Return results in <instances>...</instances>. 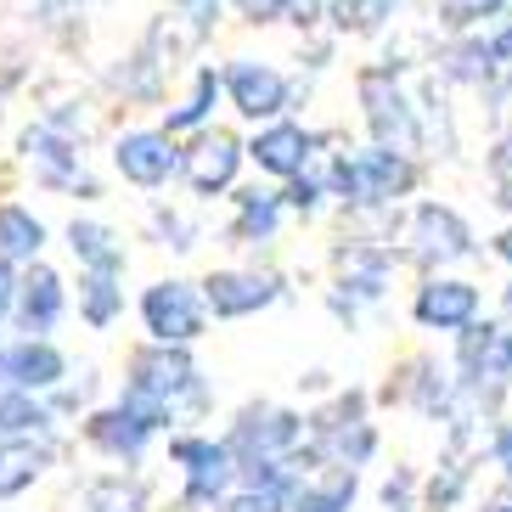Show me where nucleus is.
<instances>
[{
	"label": "nucleus",
	"instance_id": "obj_5",
	"mask_svg": "<svg viewBox=\"0 0 512 512\" xmlns=\"http://www.w3.org/2000/svg\"><path fill=\"white\" fill-rule=\"evenodd\" d=\"M124 389L164 400L175 417H203L214 406V389H209V377H203V366L192 361V349H175V344H141L130 355Z\"/></svg>",
	"mask_w": 512,
	"mask_h": 512
},
{
	"label": "nucleus",
	"instance_id": "obj_12",
	"mask_svg": "<svg viewBox=\"0 0 512 512\" xmlns=\"http://www.w3.org/2000/svg\"><path fill=\"white\" fill-rule=\"evenodd\" d=\"M226 107L237 113L242 124H276L287 119V107H293V79L265 57H231L226 68Z\"/></svg>",
	"mask_w": 512,
	"mask_h": 512
},
{
	"label": "nucleus",
	"instance_id": "obj_44",
	"mask_svg": "<svg viewBox=\"0 0 512 512\" xmlns=\"http://www.w3.org/2000/svg\"><path fill=\"white\" fill-rule=\"evenodd\" d=\"M490 254H496L501 265H507V271H512V214H507V226H501L496 237H490Z\"/></svg>",
	"mask_w": 512,
	"mask_h": 512
},
{
	"label": "nucleus",
	"instance_id": "obj_22",
	"mask_svg": "<svg viewBox=\"0 0 512 512\" xmlns=\"http://www.w3.org/2000/svg\"><path fill=\"white\" fill-rule=\"evenodd\" d=\"M68 377V355L51 338H17L6 344V383L23 394H51Z\"/></svg>",
	"mask_w": 512,
	"mask_h": 512
},
{
	"label": "nucleus",
	"instance_id": "obj_4",
	"mask_svg": "<svg viewBox=\"0 0 512 512\" xmlns=\"http://www.w3.org/2000/svg\"><path fill=\"white\" fill-rule=\"evenodd\" d=\"M355 102H361L366 141L411 152V158L422 152V107L406 91V74L394 62H366L361 74H355Z\"/></svg>",
	"mask_w": 512,
	"mask_h": 512
},
{
	"label": "nucleus",
	"instance_id": "obj_29",
	"mask_svg": "<svg viewBox=\"0 0 512 512\" xmlns=\"http://www.w3.org/2000/svg\"><path fill=\"white\" fill-rule=\"evenodd\" d=\"M40 248H46V220L23 203H0V259L40 265Z\"/></svg>",
	"mask_w": 512,
	"mask_h": 512
},
{
	"label": "nucleus",
	"instance_id": "obj_46",
	"mask_svg": "<svg viewBox=\"0 0 512 512\" xmlns=\"http://www.w3.org/2000/svg\"><path fill=\"white\" fill-rule=\"evenodd\" d=\"M490 96H507V102H512V74H501V85H496Z\"/></svg>",
	"mask_w": 512,
	"mask_h": 512
},
{
	"label": "nucleus",
	"instance_id": "obj_13",
	"mask_svg": "<svg viewBox=\"0 0 512 512\" xmlns=\"http://www.w3.org/2000/svg\"><path fill=\"white\" fill-rule=\"evenodd\" d=\"M321 147H327L321 130H310L299 119H276V124H259L254 136H248V164L271 186H293L304 169L321 164Z\"/></svg>",
	"mask_w": 512,
	"mask_h": 512
},
{
	"label": "nucleus",
	"instance_id": "obj_19",
	"mask_svg": "<svg viewBox=\"0 0 512 512\" xmlns=\"http://www.w3.org/2000/svg\"><path fill=\"white\" fill-rule=\"evenodd\" d=\"M287 192L282 186H242L237 197H231V226L226 237L237 242V248H271L276 237H282L287 226Z\"/></svg>",
	"mask_w": 512,
	"mask_h": 512
},
{
	"label": "nucleus",
	"instance_id": "obj_6",
	"mask_svg": "<svg viewBox=\"0 0 512 512\" xmlns=\"http://www.w3.org/2000/svg\"><path fill=\"white\" fill-rule=\"evenodd\" d=\"M456 383L473 406L496 411L512 394V321L484 316L479 327H467L456 338V361H451Z\"/></svg>",
	"mask_w": 512,
	"mask_h": 512
},
{
	"label": "nucleus",
	"instance_id": "obj_15",
	"mask_svg": "<svg viewBox=\"0 0 512 512\" xmlns=\"http://www.w3.org/2000/svg\"><path fill=\"white\" fill-rule=\"evenodd\" d=\"M242 169H248V141L231 136V130H220V124L203 130V136H192V141H186V152H181V181H186V192H192V197H226V192H237Z\"/></svg>",
	"mask_w": 512,
	"mask_h": 512
},
{
	"label": "nucleus",
	"instance_id": "obj_41",
	"mask_svg": "<svg viewBox=\"0 0 512 512\" xmlns=\"http://www.w3.org/2000/svg\"><path fill=\"white\" fill-rule=\"evenodd\" d=\"M484 456H490V467L501 473V484L512 490V422H501L496 434H490V445H484Z\"/></svg>",
	"mask_w": 512,
	"mask_h": 512
},
{
	"label": "nucleus",
	"instance_id": "obj_7",
	"mask_svg": "<svg viewBox=\"0 0 512 512\" xmlns=\"http://www.w3.org/2000/svg\"><path fill=\"white\" fill-rule=\"evenodd\" d=\"M394 248L389 242H372V237H344L332 248V316L338 321H355L366 304H383L389 299V282H394Z\"/></svg>",
	"mask_w": 512,
	"mask_h": 512
},
{
	"label": "nucleus",
	"instance_id": "obj_3",
	"mask_svg": "<svg viewBox=\"0 0 512 512\" xmlns=\"http://www.w3.org/2000/svg\"><path fill=\"white\" fill-rule=\"evenodd\" d=\"M310 462L316 467H355L361 473L377 451H383V434L372 422V394L366 389H338L327 406L310 411Z\"/></svg>",
	"mask_w": 512,
	"mask_h": 512
},
{
	"label": "nucleus",
	"instance_id": "obj_11",
	"mask_svg": "<svg viewBox=\"0 0 512 512\" xmlns=\"http://www.w3.org/2000/svg\"><path fill=\"white\" fill-rule=\"evenodd\" d=\"M411 321L417 332H434V338H462L467 327H479L484 321V293L473 276H422L411 287Z\"/></svg>",
	"mask_w": 512,
	"mask_h": 512
},
{
	"label": "nucleus",
	"instance_id": "obj_10",
	"mask_svg": "<svg viewBox=\"0 0 512 512\" xmlns=\"http://www.w3.org/2000/svg\"><path fill=\"white\" fill-rule=\"evenodd\" d=\"M141 327H147V344H175L192 349L203 332H209V299H203V282H186V276H164L141 293Z\"/></svg>",
	"mask_w": 512,
	"mask_h": 512
},
{
	"label": "nucleus",
	"instance_id": "obj_26",
	"mask_svg": "<svg viewBox=\"0 0 512 512\" xmlns=\"http://www.w3.org/2000/svg\"><path fill=\"white\" fill-rule=\"evenodd\" d=\"M51 456H57L51 439H0V501L34 490V484L46 479Z\"/></svg>",
	"mask_w": 512,
	"mask_h": 512
},
{
	"label": "nucleus",
	"instance_id": "obj_25",
	"mask_svg": "<svg viewBox=\"0 0 512 512\" xmlns=\"http://www.w3.org/2000/svg\"><path fill=\"white\" fill-rule=\"evenodd\" d=\"M361 501V473L355 467H316V473H304L287 512H355Z\"/></svg>",
	"mask_w": 512,
	"mask_h": 512
},
{
	"label": "nucleus",
	"instance_id": "obj_20",
	"mask_svg": "<svg viewBox=\"0 0 512 512\" xmlns=\"http://www.w3.org/2000/svg\"><path fill=\"white\" fill-rule=\"evenodd\" d=\"M85 439H91V451H102L107 462H119V467H136L141 456H147V445L158 439V428H152L147 417H136L130 406H102L85 417Z\"/></svg>",
	"mask_w": 512,
	"mask_h": 512
},
{
	"label": "nucleus",
	"instance_id": "obj_34",
	"mask_svg": "<svg viewBox=\"0 0 512 512\" xmlns=\"http://www.w3.org/2000/svg\"><path fill=\"white\" fill-rule=\"evenodd\" d=\"M434 17L445 34H479L512 17V0H434Z\"/></svg>",
	"mask_w": 512,
	"mask_h": 512
},
{
	"label": "nucleus",
	"instance_id": "obj_39",
	"mask_svg": "<svg viewBox=\"0 0 512 512\" xmlns=\"http://www.w3.org/2000/svg\"><path fill=\"white\" fill-rule=\"evenodd\" d=\"M164 6H175V12L192 17V40H203V34L220 23V6H226V0H164Z\"/></svg>",
	"mask_w": 512,
	"mask_h": 512
},
{
	"label": "nucleus",
	"instance_id": "obj_2",
	"mask_svg": "<svg viewBox=\"0 0 512 512\" xmlns=\"http://www.w3.org/2000/svg\"><path fill=\"white\" fill-rule=\"evenodd\" d=\"M394 259L422 276H445L451 265L479 259V237L467 226V214L439 203V197H417L400 220H394Z\"/></svg>",
	"mask_w": 512,
	"mask_h": 512
},
{
	"label": "nucleus",
	"instance_id": "obj_31",
	"mask_svg": "<svg viewBox=\"0 0 512 512\" xmlns=\"http://www.w3.org/2000/svg\"><path fill=\"white\" fill-rule=\"evenodd\" d=\"M473 490V456H445V462L422 479V512H456Z\"/></svg>",
	"mask_w": 512,
	"mask_h": 512
},
{
	"label": "nucleus",
	"instance_id": "obj_47",
	"mask_svg": "<svg viewBox=\"0 0 512 512\" xmlns=\"http://www.w3.org/2000/svg\"><path fill=\"white\" fill-rule=\"evenodd\" d=\"M501 310L512 316V276H507V287H501Z\"/></svg>",
	"mask_w": 512,
	"mask_h": 512
},
{
	"label": "nucleus",
	"instance_id": "obj_8",
	"mask_svg": "<svg viewBox=\"0 0 512 512\" xmlns=\"http://www.w3.org/2000/svg\"><path fill=\"white\" fill-rule=\"evenodd\" d=\"M169 462L181 467V507L214 512L242 484V462L226 434H169Z\"/></svg>",
	"mask_w": 512,
	"mask_h": 512
},
{
	"label": "nucleus",
	"instance_id": "obj_37",
	"mask_svg": "<svg viewBox=\"0 0 512 512\" xmlns=\"http://www.w3.org/2000/svg\"><path fill=\"white\" fill-rule=\"evenodd\" d=\"M484 175H490V186H496V203L512 214V130L496 136V147H490V158H484Z\"/></svg>",
	"mask_w": 512,
	"mask_h": 512
},
{
	"label": "nucleus",
	"instance_id": "obj_38",
	"mask_svg": "<svg viewBox=\"0 0 512 512\" xmlns=\"http://www.w3.org/2000/svg\"><path fill=\"white\" fill-rule=\"evenodd\" d=\"M287 501H293V490H242L237 484L214 512H287Z\"/></svg>",
	"mask_w": 512,
	"mask_h": 512
},
{
	"label": "nucleus",
	"instance_id": "obj_9",
	"mask_svg": "<svg viewBox=\"0 0 512 512\" xmlns=\"http://www.w3.org/2000/svg\"><path fill=\"white\" fill-rule=\"evenodd\" d=\"M226 445L237 451V462H299V451L310 445V417L276 400H248L231 417Z\"/></svg>",
	"mask_w": 512,
	"mask_h": 512
},
{
	"label": "nucleus",
	"instance_id": "obj_30",
	"mask_svg": "<svg viewBox=\"0 0 512 512\" xmlns=\"http://www.w3.org/2000/svg\"><path fill=\"white\" fill-rule=\"evenodd\" d=\"M124 316V276L119 271H79V321L107 332Z\"/></svg>",
	"mask_w": 512,
	"mask_h": 512
},
{
	"label": "nucleus",
	"instance_id": "obj_16",
	"mask_svg": "<svg viewBox=\"0 0 512 512\" xmlns=\"http://www.w3.org/2000/svg\"><path fill=\"white\" fill-rule=\"evenodd\" d=\"M203 299H209L214 321H248L259 310L287 299V282L276 271H259V265H220V271L203 276Z\"/></svg>",
	"mask_w": 512,
	"mask_h": 512
},
{
	"label": "nucleus",
	"instance_id": "obj_32",
	"mask_svg": "<svg viewBox=\"0 0 512 512\" xmlns=\"http://www.w3.org/2000/svg\"><path fill=\"white\" fill-rule=\"evenodd\" d=\"M400 17V0H332V34H355V40H372V34H383Z\"/></svg>",
	"mask_w": 512,
	"mask_h": 512
},
{
	"label": "nucleus",
	"instance_id": "obj_42",
	"mask_svg": "<svg viewBox=\"0 0 512 512\" xmlns=\"http://www.w3.org/2000/svg\"><path fill=\"white\" fill-rule=\"evenodd\" d=\"M231 6H237L242 23H259V29L265 23H287V0H231Z\"/></svg>",
	"mask_w": 512,
	"mask_h": 512
},
{
	"label": "nucleus",
	"instance_id": "obj_36",
	"mask_svg": "<svg viewBox=\"0 0 512 512\" xmlns=\"http://www.w3.org/2000/svg\"><path fill=\"white\" fill-rule=\"evenodd\" d=\"M377 507L383 512H422V473L417 467H394L389 479L377 484Z\"/></svg>",
	"mask_w": 512,
	"mask_h": 512
},
{
	"label": "nucleus",
	"instance_id": "obj_23",
	"mask_svg": "<svg viewBox=\"0 0 512 512\" xmlns=\"http://www.w3.org/2000/svg\"><path fill=\"white\" fill-rule=\"evenodd\" d=\"M220 102H226V74L203 62V68L192 74V85H186V96L164 113V130H169L175 141H181V136H186V141L203 136V130H214V107H220Z\"/></svg>",
	"mask_w": 512,
	"mask_h": 512
},
{
	"label": "nucleus",
	"instance_id": "obj_33",
	"mask_svg": "<svg viewBox=\"0 0 512 512\" xmlns=\"http://www.w3.org/2000/svg\"><path fill=\"white\" fill-rule=\"evenodd\" d=\"M85 512H152V496L136 473H102L85 484Z\"/></svg>",
	"mask_w": 512,
	"mask_h": 512
},
{
	"label": "nucleus",
	"instance_id": "obj_24",
	"mask_svg": "<svg viewBox=\"0 0 512 512\" xmlns=\"http://www.w3.org/2000/svg\"><path fill=\"white\" fill-rule=\"evenodd\" d=\"M434 62H439V79L467 85V91H496V85H501V68H496V57H490L484 29L479 34H451Z\"/></svg>",
	"mask_w": 512,
	"mask_h": 512
},
{
	"label": "nucleus",
	"instance_id": "obj_28",
	"mask_svg": "<svg viewBox=\"0 0 512 512\" xmlns=\"http://www.w3.org/2000/svg\"><path fill=\"white\" fill-rule=\"evenodd\" d=\"M51 428H57V411L40 394L0 383V439H51Z\"/></svg>",
	"mask_w": 512,
	"mask_h": 512
},
{
	"label": "nucleus",
	"instance_id": "obj_48",
	"mask_svg": "<svg viewBox=\"0 0 512 512\" xmlns=\"http://www.w3.org/2000/svg\"><path fill=\"white\" fill-rule=\"evenodd\" d=\"M51 6H62V12H74V6H91V0H51Z\"/></svg>",
	"mask_w": 512,
	"mask_h": 512
},
{
	"label": "nucleus",
	"instance_id": "obj_43",
	"mask_svg": "<svg viewBox=\"0 0 512 512\" xmlns=\"http://www.w3.org/2000/svg\"><path fill=\"white\" fill-rule=\"evenodd\" d=\"M17 287H23V271H17L12 259H0V321L17 316Z\"/></svg>",
	"mask_w": 512,
	"mask_h": 512
},
{
	"label": "nucleus",
	"instance_id": "obj_17",
	"mask_svg": "<svg viewBox=\"0 0 512 512\" xmlns=\"http://www.w3.org/2000/svg\"><path fill=\"white\" fill-rule=\"evenodd\" d=\"M181 152L186 147L169 136L164 124H152V130H124V136L113 141V169H119L136 192H158V186L181 181Z\"/></svg>",
	"mask_w": 512,
	"mask_h": 512
},
{
	"label": "nucleus",
	"instance_id": "obj_14",
	"mask_svg": "<svg viewBox=\"0 0 512 512\" xmlns=\"http://www.w3.org/2000/svg\"><path fill=\"white\" fill-rule=\"evenodd\" d=\"M394 383L383 389L389 406H406L428 422H451L456 406H462V383H456L451 366H439L434 355H406V361L394 366Z\"/></svg>",
	"mask_w": 512,
	"mask_h": 512
},
{
	"label": "nucleus",
	"instance_id": "obj_1",
	"mask_svg": "<svg viewBox=\"0 0 512 512\" xmlns=\"http://www.w3.org/2000/svg\"><path fill=\"white\" fill-rule=\"evenodd\" d=\"M422 186V164L411 152L377 147V141H361V147L332 152V203L349 214H394L411 209V197Z\"/></svg>",
	"mask_w": 512,
	"mask_h": 512
},
{
	"label": "nucleus",
	"instance_id": "obj_21",
	"mask_svg": "<svg viewBox=\"0 0 512 512\" xmlns=\"http://www.w3.org/2000/svg\"><path fill=\"white\" fill-rule=\"evenodd\" d=\"M62 316H68V287L40 259L23 271V287H17V327H23V338H51Z\"/></svg>",
	"mask_w": 512,
	"mask_h": 512
},
{
	"label": "nucleus",
	"instance_id": "obj_27",
	"mask_svg": "<svg viewBox=\"0 0 512 512\" xmlns=\"http://www.w3.org/2000/svg\"><path fill=\"white\" fill-rule=\"evenodd\" d=\"M68 254L79 259V271H119L130 265V254H124V237L113 226H102V220H68Z\"/></svg>",
	"mask_w": 512,
	"mask_h": 512
},
{
	"label": "nucleus",
	"instance_id": "obj_18",
	"mask_svg": "<svg viewBox=\"0 0 512 512\" xmlns=\"http://www.w3.org/2000/svg\"><path fill=\"white\" fill-rule=\"evenodd\" d=\"M29 169L40 186H57V192H85L91 197V175H85V158H79V141L62 130V124H40V130H29Z\"/></svg>",
	"mask_w": 512,
	"mask_h": 512
},
{
	"label": "nucleus",
	"instance_id": "obj_40",
	"mask_svg": "<svg viewBox=\"0 0 512 512\" xmlns=\"http://www.w3.org/2000/svg\"><path fill=\"white\" fill-rule=\"evenodd\" d=\"M152 226L164 231V242L175 248V254H192V248H197V231L186 226L181 214H164V209H158V214H152Z\"/></svg>",
	"mask_w": 512,
	"mask_h": 512
},
{
	"label": "nucleus",
	"instance_id": "obj_45",
	"mask_svg": "<svg viewBox=\"0 0 512 512\" xmlns=\"http://www.w3.org/2000/svg\"><path fill=\"white\" fill-rule=\"evenodd\" d=\"M473 512H512V490H507V484H501L496 496H484V501H479V507H473Z\"/></svg>",
	"mask_w": 512,
	"mask_h": 512
},
{
	"label": "nucleus",
	"instance_id": "obj_35",
	"mask_svg": "<svg viewBox=\"0 0 512 512\" xmlns=\"http://www.w3.org/2000/svg\"><path fill=\"white\" fill-rule=\"evenodd\" d=\"M282 192H287V209L299 214V220H316V214L332 203V158H321L316 169H304L299 181L282 186Z\"/></svg>",
	"mask_w": 512,
	"mask_h": 512
}]
</instances>
